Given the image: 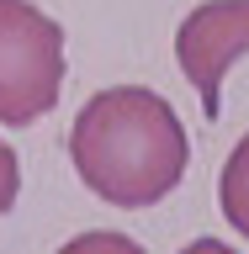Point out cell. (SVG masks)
Here are the masks:
<instances>
[{
    "mask_svg": "<svg viewBox=\"0 0 249 254\" xmlns=\"http://www.w3.org/2000/svg\"><path fill=\"white\" fill-rule=\"evenodd\" d=\"M69 164L85 190L138 212L186 180L191 138L165 95L143 85H111L80 106L69 127Z\"/></svg>",
    "mask_w": 249,
    "mask_h": 254,
    "instance_id": "cell-1",
    "label": "cell"
},
{
    "mask_svg": "<svg viewBox=\"0 0 249 254\" xmlns=\"http://www.w3.org/2000/svg\"><path fill=\"white\" fill-rule=\"evenodd\" d=\"M64 27L32 0H0V122L32 127L59 106Z\"/></svg>",
    "mask_w": 249,
    "mask_h": 254,
    "instance_id": "cell-2",
    "label": "cell"
},
{
    "mask_svg": "<svg viewBox=\"0 0 249 254\" xmlns=\"http://www.w3.org/2000/svg\"><path fill=\"white\" fill-rule=\"evenodd\" d=\"M249 53V0H202L175 27V59L202 95V117H223V79Z\"/></svg>",
    "mask_w": 249,
    "mask_h": 254,
    "instance_id": "cell-3",
    "label": "cell"
},
{
    "mask_svg": "<svg viewBox=\"0 0 249 254\" xmlns=\"http://www.w3.org/2000/svg\"><path fill=\"white\" fill-rule=\"evenodd\" d=\"M218 206L228 217V228L249 238V132L239 138V148L228 154V164L218 175Z\"/></svg>",
    "mask_w": 249,
    "mask_h": 254,
    "instance_id": "cell-4",
    "label": "cell"
},
{
    "mask_svg": "<svg viewBox=\"0 0 249 254\" xmlns=\"http://www.w3.org/2000/svg\"><path fill=\"white\" fill-rule=\"evenodd\" d=\"M59 254H149L138 244V238H127V233H111V228H95V233H80L69 238Z\"/></svg>",
    "mask_w": 249,
    "mask_h": 254,
    "instance_id": "cell-5",
    "label": "cell"
},
{
    "mask_svg": "<svg viewBox=\"0 0 249 254\" xmlns=\"http://www.w3.org/2000/svg\"><path fill=\"white\" fill-rule=\"evenodd\" d=\"M16 196H21V159L11 154V143H0V217L16 206Z\"/></svg>",
    "mask_w": 249,
    "mask_h": 254,
    "instance_id": "cell-6",
    "label": "cell"
},
{
    "mask_svg": "<svg viewBox=\"0 0 249 254\" xmlns=\"http://www.w3.org/2000/svg\"><path fill=\"white\" fill-rule=\"evenodd\" d=\"M180 254H239V249H228L223 238H196V244H186Z\"/></svg>",
    "mask_w": 249,
    "mask_h": 254,
    "instance_id": "cell-7",
    "label": "cell"
}]
</instances>
